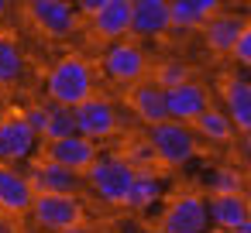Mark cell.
Listing matches in <instances>:
<instances>
[{
	"mask_svg": "<svg viewBox=\"0 0 251 233\" xmlns=\"http://www.w3.org/2000/svg\"><path fill=\"white\" fill-rule=\"evenodd\" d=\"M114 233H145V226H141V223H121Z\"/></svg>",
	"mask_w": 251,
	"mask_h": 233,
	"instance_id": "cell-32",
	"label": "cell"
},
{
	"mask_svg": "<svg viewBox=\"0 0 251 233\" xmlns=\"http://www.w3.org/2000/svg\"><path fill=\"white\" fill-rule=\"evenodd\" d=\"M28 11V21L38 35L52 38V42H66L79 31L83 18L76 14L73 0H31V4H25Z\"/></svg>",
	"mask_w": 251,
	"mask_h": 233,
	"instance_id": "cell-6",
	"label": "cell"
},
{
	"mask_svg": "<svg viewBox=\"0 0 251 233\" xmlns=\"http://www.w3.org/2000/svg\"><path fill=\"white\" fill-rule=\"evenodd\" d=\"M155 202H162V178L155 175V168H134V178H131L121 206H127L134 212H145Z\"/></svg>",
	"mask_w": 251,
	"mask_h": 233,
	"instance_id": "cell-20",
	"label": "cell"
},
{
	"mask_svg": "<svg viewBox=\"0 0 251 233\" xmlns=\"http://www.w3.org/2000/svg\"><path fill=\"white\" fill-rule=\"evenodd\" d=\"M11 4H14V0H0V21H4V18H7V11H11Z\"/></svg>",
	"mask_w": 251,
	"mask_h": 233,
	"instance_id": "cell-34",
	"label": "cell"
},
{
	"mask_svg": "<svg viewBox=\"0 0 251 233\" xmlns=\"http://www.w3.org/2000/svg\"><path fill=\"white\" fill-rule=\"evenodd\" d=\"M21 117L28 120V127L42 137V130H45V103H31V106H25L21 110Z\"/></svg>",
	"mask_w": 251,
	"mask_h": 233,
	"instance_id": "cell-29",
	"label": "cell"
},
{
	"mask_svg": "<svg viewBox=\"0 0 251 233\" xmlns=\"http://www.w3.org/2000/svg\"><path fill=\"white\" fill-rule=\"evenodd\" d=\"M28 76V59L14 35H0V89H14Z\"/></svg>",
	"mask_w": 251,
	"mask_h": 233,
	"instance_id": "cell-22",
	"label": "cell"
},
{
	"mask_svg": "<svg viewBox=\"0 0 251 233\" xmlns=\"http://www.w3.org/2000/svg\"><path fill=\"white\" fill-rule=\"evenodd\" d=\"M206 216L210 223L220 230V233H234L241 223L251 219V206H248V195H210L206 199Z\"/></svg>",
	"mask_w": 251,
	"mask_h": 233,
	"instance_id": "cell-19",
	"label": "cell"
},
{
	"mask_svg": "<svg viewBox=\"0 0 251 233\" xmlns=\"http://www.w3.org/2000/svg\"><path fill=\"white\" fill-rule=\"evenodd\" d=\"M186 4H193L203 18H210L213 11H220V7H224V0H186Z\"/></svg>",
	"mask_w": 251,
	"mask_h": 233,
	"instance_id": "cell-31",
	"label": "cell"
},
{
	"mask_svg": "<svg viewBox=\"0 0 251 233\" xmlns=\"http://www.w3.org/2000/svg\"><path fill=\"white\" fill-rule=\"evenodd\" d=\"M83 178H86V189L93 195H100L110 206H121L124 192L131 185V178H134V168L127 165L124 154H97L90 161V168L83 171Z\"/></svg>",
	"mask_w": 251,
	"mask_h": 233,
	"instance_id": "cell-4",
	"label": "cell"
},
{
	"mask_svg": "<svg viewBox=\"0 0 251 233\" xmlns=\"http://www.w3.org/2000/svg\"><path fill=\"white\" fill-rule=\"evenodd\" d=\"M86 21H90V35L97 42L131 38V0H107V4Z\"/></svg>",
	"mask_w": 251,
	"mask_h": 233,
	"instance_id": "cell-15",
	"label": "cell"
},
{
	"mask_svg": "<svg viewBox=\"0 0 251 233\" xmlns=\"http://www.w3.org/2000/svg\"><path fill=\"white\" fill-rule=\"evenodd\" d=\"M38 151V134L28 127L21 110L0 117V165H25Z\"/></svg>",
	"mask_w": 251,
	"mask_h": 233,
	"instance_id": "cell-9",
	"label": "cell"
},
{
	"mask_svg": "<svg viewBox=\"0 0 251 233\" xmlns=\"http://www.w3.org/2000/svg\"><path fill=\"white\" fill-rule=\"evenodd\" d=\"M35 202V189L25 171L14 165H0V212L7 216H25Z\"/></svg>",
	"mask_w": 251,
	"mask_h": 233,
	"instance_id": "cell-16",
	"label": "cell"
},
{
	"mask_svg": "<svg viewBox=\"0 0 251 233\" xmlns=\"http://www.w3.org/2000/svg\"><path fill=\"white\" fill-rule=\"evenodd\" d=\"M28 182H31V189H35V195L38 192H62V195H83V189H86V178H83V171H73V168H66V165H55V161H49V158H35L31 165H28Z\"/></svg>",
	"mask_w": 251,
	"mask_h": 233,
	"instance_id": "cell-10",
	"label": "cell"
},
{
	"mask_svg": "<svg viewBox=\"0 0 251 233\" xmlns=\"http://www.w3.org/2000/svg\"><path fill=\"white\" fill-rule=\"evenodd\" d=\"M203 14L193 7V4H186V0H169V31H200L203 28Z\"/></svg>",
	"mask_w": 251,
	"mask_h": 233,
	"instance_id": "cell-25",
	"label": "cell"
},
{
	"mask_svg": "<svg viewBox=\"0 0 251 233\" xmlns=\"http://www.w3.org/2000/svg\"><path fill=\"white\" fill-rule=\"evenodd\" d=\"M186 79H193V72H189V65L179 62V59L158 62V65H155V76H151V83L162 86V89H169V86H176V83H186Z\"/></svg>",
	"mask_w": 251,
	"mask_h": 233,
	"instance_id": "cell-26",
	"label": "cell"
},
{
	"mask_svg": "<svg viewBox=\"0 0 251 233\" xmlns=\"http://www.w3.org/2000/svg\"><path fill=\"white\" fill-rule=\"evenodd\" d=\"M230 59L237 62V65H251V28H244L241 35H237V42H234V48H230Z\"/></svg>",
	"mask_w": 251,
	"mask_h": 233,
	"instance_id": "cell-28",
	"label": "cell"
},
{
	"mask_svg": "<svg viewBox=\"0 0 251 233\" xmlns=\"http://www.w3.org/2000/svg\"><path fill=\"white\" fill-rule=\"evenodd\" d=\"M28 212H31L35 223L45 226V230H66V226L86 219L83 195H62V192H38Z\"/></svg>",
	"mask_w": 251,
	"mask_h": 233,
	"instance_id": "cell-8",
	"label": "cell"
},
{
	"mask_svg": "<svg viewBox=\"0 0 251 233\" xmlns=\"http://www.w3.org/2000/svg\"><path fill=\"white\" fill-rule=\"evenodd\" d=\"M210 216H206V199L200 192H179L165 202L158 216V233H206Z\"/></svg>",
	"mask_w": 251,
	"mask_h": 233,
	"instance_id": "cell-7",
	"label": "cell"
},
{
	"mask_svg": "<svg viewBox=\"0 0 251 233\" xmlns=\"http://www.w3.org/2000/svg\"><path fill=\"white\" fill-rule=\"evenodd\" d=\"M42 89H45V100L62 103V106H76L79 100L97 93V72H93V65L83 55H62L45 72V86Z\"/></svg>",
	"mask_w": 251,
	"mask_h": 233,
	"instance_id": "cell-1",
	"label": "cell"
},
{
	"mask_svg": "<svg viewBox=\"0 0 251 233\" xmlns=\"http://www.w3.org/2000/svg\"><path fill=\"white\" fill-rule=\"evenodd\" d=\"M248 189V178H244V168L237 165H220L210 171V195H241Z\"/></svg>",
	"mask_w": 251,
	"mask_h": 233,
	"instance_id": "cell-24",
	"label": "cell"
},
{
	"mask_svg": "<svg viewBox=\"0 0 251 233\" xmlns=\"http://www.w3.org/2000/svg\"><path fill=\"white\" fill-rule=\"evenodd\" d=\"M55 233H93L86 223H73V226H66V230H55Z\"/></svg>",
	"mask_w": 251,
	"mask_h": 233,
	"instance_id": "cell-33",
	"label": "cell"
},
{
	"mask_svg": "<svg viewBox=\"0 0 251 233\" xmlns=\"http://www.w3.org/2000/svg\"><path fill=\"white\" fill-rule=\"evenodd\" d=\"M100 72H103L114 86H121V89L141 83V79L148 76V55H145L141 42H134V38L107 42V48H103V55H100Z\"/></svg>",
	"mask_w": 251,
	"mask_h": 233,
	"instance_id": "cell-3",
	"label": "cell"
},
{
	"mask_svg": "<svg viewBox=\"0 0 251 233\" xmlns=\"http://www.w3.org/2000/svg\"><path fill=\"white\" fill-rule=\"evenodd\" d=\"M244 28H248V14H234V11H213V14L203 21L200 35H203V45H206L213 55H230V48H234L237 35H241Z\"/></svg>",
	"mask_w": 251,
	"mask_h": 233,
	"instance_id": "cell-12",
	"label": "cell"
},
{
	"mask_svg": "<svg viewBox=\"0 0 251 233\" xmlns=\"http://www.w3.org/2000/svg\"><path fill=\"white\" fill-rule=\"evenodd\" d=\"M162 93H165V117L169 120H179V124H193L210 106V89L200 79L176 83V86H169Z\"/></svg>",
	"mask_w": 251,
	"mask_h": 233,
	"instance_id": "cell-11",
	"label": "cell"
},
{
	"mask_svg": "<svg viewBox=\"0 0 251 233\" xmlns=\"http://www.w3.org/2000/svg\"><path fill=\"white\" fill-rule=\"evenodd\" d=\"M124 158H127L131 168H155V165H158L155 154H151V144H148V141H134V144L124 151Z\"/></svg>",
	"mask_w": 251,
	"mask_h": 233,
	"instance_id": "cell-27",
	"label": "cell"
},
{
	"mask_svg": "<svg viewBox=\"0 0 251 233\" xmlns=\"http://www.w3.org/2000/svg\"><path fill=\"white\" fill-rule=\"evenodd\" d=\"M127 110H131L145 127H151V124H158V120H169V117H165V93H162V86H155L148 76H145L141 83L127 86Z\"/></svg>",
	"mask_w": 251,
	"mask_h": 233,
	"instance_id": "cell-17",
	"label": "cell"
},
{
	"mask_svg": "<svg viewBox=\"0 0 251 233\" xmlns=\"http://www.w3.org/2000/svg\"><path fill=\"white\" fill-rule=\"evenodd\" d=\"M145 141L151 144L155 161L165 165V168H182L200 151V141H196L193 127L189 124H179V120H158V124H151Z\"/></svg>",
	"mask_w": 251,
	"mask_h": 233,
	"instance_id": "cell-2",
	"label": "cell"
},
{
	"mask_svg": "<svg viewBox=\"0 0 251 233\" xmlns=\"http://www.w3.org/2000/svg\"><path fill=\"white\" fill-rule=\"evenodd\" d=\"M169 35V0H131V38L151 42Z\"/></svg>",
	"mask_w": 251,
	"mask_h": 233,
	"instance_id": "cell-13",
	"label": "cell"
},
{
	"mask_svg": "<svg viewBox=\"0 0 251 233\" xmlns=\"http://www.w3.org/2000/svg\"><path fill=\"white\" fill-rule=\"evenodd\" d=\"M18 4H31V0H18Z\"/></svg>",
	"mask_w": 251,
	"mask_h": 233,
	"instance_id": "cell-36",
	"label": "cell"
},
{
	"mask_svg": "<svg viewBox=\"0 0 251 233\" xmlns=\"http://www.w3.org/2000/svg\"><path fill=\"white\" fill-rule=\"evenodd\" d=\"M234 233H251V219H248V223H241V226H237Z\"/></svg>",
	"mask_w": 251,
	"mask_h": 233,
	"instance_id": "cell-35",
	"label": "cell"
},
{
	"mask_svg": "<svg viewBox=\"0 0 251 233\" xmlns=\"http://www.w3.org/2000/svg\"><path fill=\"white\" fill-rule=\"evenodd\" d=\"M103 4H107V0H73V7H76V14H79V18H93Z\"/></svg>",
	"mask_w": 251,
	"mask_h": 233,
	"instance_id": "cell-30",
	"label": "cell"
},
{
	"mask_svg": "<svg viewBox=\"0 0 251 233\" xmlns=\"http://www.w3.org/2000/svg\"><path fill=\"white\" fill-rule=\"evenodd\" d=\"M66 134H76V120H73V106H62V103H45V130L42 137L45 141H59Z\"/></svg>",
	"mask_w": 251,
	"mask_h": 233,
	"instance_id": "cell-23",
	"label": "cell"
},
{
	"mask_svg": "<svg viewBox=\"0 0 251 233\" xmlns=\"http://www.w3.org/2000/svg\"><path fill=\"white\" fill-rule=\"evenodd\" d=\"M73 120H76V134H83L93 144H103L121 130V117H117L114 100H107L100 93H90L86 100H79L73 106Z\"/></svg>",
	"mask_w": 251,
	"mask_h": 233,
	"instance_id": "cell-5",
	"label": "cell"
},
{
	"mask_svg": "<svg viewBox=\"0 0 251 233\" xmlns=\"http://www.w3.org/2000/svg\"><path fill=\"white\" fill-rule=\"evenodd\" d=\"M97 154H100V148L93 141H86L83 134H66L59 141H45V154L42 158H49L55 165H66L73 171H86Z\"/></svg>",
	"mask_w": 251,
	"mask_h": 233,
	"instance_id": "cell-14",
	"label": "cell"
},
{
	"mask_svg": "<svg viewBox=\"0 0 251 233\" xmlns=\"http://www.w3.org/2000/svg\"><path fill=\"white\" fill-rule=\"evenodd\" d=\"M220 96H224V113L230 117V124L237 127V134L248 137V130H251V83H248V76L244 72L230 76L224 83Z\"/></svg>",
	"mask_w": 251,
	"mask_h": 233,
	"instance_id": "cell-18",
	"label": "cell"
},
{
	"mask_svg": "<svg viewBox=\"0 0 251 233\" xmlns=\"http://www.w3.org/2000/svg\"><path fill=\"white\" fill-rule=\"evenodd\" d=\"M189 127H193L196 141H206V144H230V141L237 137V127L230 124V117H227L224 110H217L213 103H210Z\"/></svg>",
	"mask_w": 251,
	"mask_h": 233,
	"instance_id": "cell-21",
	"label": "cell"
}]
</instances>
